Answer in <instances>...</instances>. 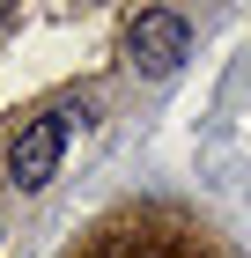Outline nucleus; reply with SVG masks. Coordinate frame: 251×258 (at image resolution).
Returning <instances> with one entry per match:
<instances>
[{
	"label": "nucleus",
	"instance_id": "f257e3e1",
	"mask_svg": "<svg viewBox=\"0 0 251 258\" xmlns=\"http://www.w3.org/2000/svg\"><path fill=\"white\" fill-rule=\"evenodd\" d=\"M67 133H74V103H52V111H37V118L15 133V148H8V184H15V192H44V184L59 177Z\"/></svg>",
	"mask_w": 251,
	"mask_h": 258
},
{
	"label": "nucleus",
	"instance_id": "f03ea898",
	"mask_svg": "<svg viewBox=\"0 0 251 258\" xmlns=\"http://www.w3.org/2000/svg\"><path fill=\"white\" fill-rule=\"evenodd\" d=\"M185 52H192V22L177 15V8H140L133 22H126V67L148 81L177 74L185 67Z\"/></svg>",
	"mask_w": 251,
	"mask_h": 258
}]
</instances>
